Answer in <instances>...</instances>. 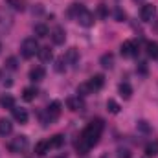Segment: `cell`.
<instances>
[{
    "instance_id": "cell-30",
    "label": "cell",
    "mask_w": 158,
    "mask_h": 158,
    "mask_svg": "<svg viewBox=\"0 0 158 158\" xmlns=\"http://www.w3.org/2000/svg\"><path fill=\"white\" fill-rule=\"evenodd\" d=\"M132 153L129 149H118V158H131Z\"/></svg>"
},
{
    "instance_id": "cell-16",
    "label": "cell",
    "mask_w": 158,
    "mask_h": 158,
    "mask_svg": "<svg viewBox=\"0 0 158 158\" xmlns=\"http://www.w3.org/2000/svg\"><path fill=\"white\" fill-rule=\"evenodd\" d=\"M48 149H50L48 140H40V142L35 143V155H39V156H44V155L48 153Z\"/></svg>"
},
{
    "instance_id": "cell-21",
    "label": "cell",
    "mask_w": 158,
    "mask_h": 158,
    "mask_svg": "<svg viewBox=\"0 0 158 158\" xmlns=\"http://www.w3.org/2000/svg\"><path fill=\"white\" fill-rule=\"evenodd\" d=\"M39 59L42 61V63H48L53 55H52V50H50V46H44V48H39Z\"/></svg>"
},
{
    "instance_id": "cell-2",
    "label": "cell",
    "mask_w": 158,
    "mask_h": 158,
    "mask_svg": "<svg viewBox=\"0 0 158 158\" xmlns=\"http://www.w3.org/2000/svg\"><path fill=\"white\" fill-rule=\"evenodd\" d=\"M70 15H74V17H76V20H77L83 28H90V26L94 24V13H92V11H88V9H86V7H83V6L74 4V6L70 7Z\"/></svg>"
},
{
    "instance_id": "cell-23",
    "label": "cell",
    "mask_w": 158,
    "mask_h": 158,
    "mask_svg": "<svg viewBox=\"0 0 158 158\" xmlns=\"http://www.w3.org/2000/svg\"><path fill=\"white\" fill-rule=\"evenodd\" d=\"M145 155L147 156H156L158 155V140H155V142H151V143L145 145Z\"/></svg>"
},
{
    "instance_id": "cell-3",
    "label": "cell",
    "mask_w": 158,
    "mask_h": 158,
    "mask_svg": "<svg viewBox=\"0 0 158 158\" xmlns=\"http://www.w3.org/2000/svg\"><path fill=\"white\" fill-rule=\"evenodd\" d=\"M20 53L24 59H31L39 53V42L35 37H28V39L22 40V46H20Z\"/></svg>"
},
{
    "instance_id": "cell-37",
    "label": "cell",
    "mask_w": 158,
    "mask_h": 158,
    "mask_svg": "<svg viewBox=\"0 0 158 158\" xmlns=\"http://www.w3.org/2000/svg\"><path fill=\"white\" fill-rule=\"evenodd\" d=\"M101 158H107V155H105V156H101Z\"/></svg>"
},
{
    "instance_id": "cell-29",
    "label": "cell",
    "mask_w": 158,
    "mask_h": 158,
    "mask_svg": "<svg viewBox=\"0 0 158 158\" xmlns=\"http://www.w3.org/2000/svg\"><path fill=\"white\" fill-rule=\"evenodd\" d=\"M6 66H7L9 70H17V59H15V57H7Z\"/></svg>"
},
{
    "instance_id": "cell-12",
    "label": "cell",
    "mask_w": 158,
    "mask_h": 158,
    "mask_svg": "<svg viewBox=\"0 0 158 158\" xmlns=\"http://www.w3.org/2000/svg\"><path fill=\"white\" fill-rule=\"evenodd\" d=\"M11 131H13V123L7 118L0 119V136H7V134H11Z\"/></svg>"
},
{
    "instance_id": "cell-32",
    "label": "cell",
    "mask_w": 158,
    "mask_h": 158,
    "mask_svg": "<svg viewBox=\"0 0 158 158\" xmlns=\"http://www.w3.org/2000/svg\"><path fill=\"white\" fill-rule=\"evenodd\" d=\"M116 20H119V22H123L125 19H127V15H125V11H121V9H116Z\"/></svg>"
},
{
    "instance_id": "cell-24",
    "label": "cell",
    "mask_w": 158,
    "mask_h": 158,
    "mask_svg": "<svg viewBox=\"0 0 158 158\" xmlns=\"http://www.w3.org/2000/svg\"><path fill=\"white\" fill-rule=\"evenodd\" d=\"M64 59H66V63H76L79 59V52H77V48H70L68 52H66V55H64Z\"/></svg>"
},
{
    "instance_id": "cell-31",
    "label": "cell",
    "mask_w": 158,
    "mask_h": 158,
    "mask_svg": "<svg viewBox=\"0 0 158 158\" xmlns=\"http://www.w3.org/2000/svg\"><path fill=\"white\" fill-rule=\"evenodd\" d=\"M138 129H140V131H143V132H149V131H151V127H149V125H147V121H143V119H142V121H138Z\"/></svg>"
},
{
    "instance_id": "cell-13",
    "label": "cell",
    "mask_w": 158,
    "mask_h": 158,
    "mask_svg": "<svg viewBox=\"0 0 158 158\" xmlns=\"http://www.w3.org/2000/svg\"><path fill=\"white\" fill-rule=\"evenodd\" d=\"M37 94H39V92H37L35 86H26V88L22 90V99H24V101H33V99L37 98Z\"/></svg>"
},
{
    "instance_id": "cell-7",
    "label": "cell",
    "mask_w": 158,
    "mask_h": 158,
    "mask_svg": "<svg viewBox=\"0 0 158 158\" xmlns=\"http://www.w3.org/2000/svg\"><path fill=\"white\" fill-rule=\"evenodd\" d=\"M155 15H156V7H155L153 4H145V6H142V9H140V17H142L143 22H151V20L155 19Z\"/></svg>"
},
{
    "instance_id": "cell-25",
    "label": "cell",
    "mask_w": 158,
    "mask_h": 158,
    "mask_svg": "<svg viewBox=\"0 0 158 158\" xmlns=\"http://www.w3.org/2000/svg\"><path fill=\"white\" fill-rule=\"evenodd\" d=\"M119 109H121V107H119L118 101H114V99H109V101H107V110H109L110 114H118Z\"/></svg>"
},
{
    "instance_id": "cell-22",
    "label": "cell",
    "mask_w": 158,
    "mask_h": 158,
    "mask_svg": "<svg viewBox=\"0 0 158 158\" xmlns=\"http://www.w3.org/2000/svg\"><path fill=\"white\" fill-rule=\"evenodd\" d=\"M33 31H35V35H37V37H40V39L50 35V30H48V26H46V24H35Z\"/></svg>"
},
{
    "instance_id": "cell-38",
    "label": "cell",
    "mask_w": 158,
    "mask_h": 158,
    "mask_svg": "<svg viewBox=\"0 0 158 158\" xmlns=\"http://www.w3.org/2000/svg\"><path fill=\"white\" fill-rule=\"evenodd\" d=\"M0 50H2V44H0Z\"/></svg>"
},
{
    "instance_id": "cell-36",
    "label": "cell",
    "mask_w": 158,
    "mask_h": 158,
    "mask_svg": "<svg viewBox=\"0 0 158 158\" xmlns=\"http://www.w3.org/2000/svg\"><path fill=\"white\" fill-rule=\"evenodd\" d=\"M53 158H64V156H53Z\"/></svg>"
},
{
    "instance_id": "cell-8",
    "label": "cell",
    "mask_w": 158,
    "mask_h": 158,
    "mask_svg": "<svg viewBox=\"0 0 158 158\" xmlns=\"http://www.w3.org/2000/svg\"><path fill=\"white\" fill-rule=\"evenodd\" d=\"M88 86H90V90L92 92H96V90H101L103 86H105V77L101 76V74H96V76H92L90 81H88Z\"/></svg>"
},
{
    "instance_id": "cell-18",
    "label": "cell",
    "mask_w": 158,
    "mask_h": 158,
    "mask_svg": "<svg viewBox=\"0 0 158 158\" xmlns=\"http://www.w3.org/2000/svg\"><path fill=\"white\" fill-rule=\"evenodd\" d=\"M118 90H119V96H121L123 99H129V98L132 96V86H131L129 83H121L118 86Z\"/></svg>"
},
{
    "instance_id": "cell-9",
    "label": "cell",
    "mask_w": 158,
    "mask_h": 158,
    "mask_svg": "<svg viewBox=\"0 0 158 158\" xmlns=\"http://www.w3.org/2000/svg\"><path fill=\"white\" fill-rule=\"evenodd\" d=\"M52 40H53V44H63L64 40H66V33H64V30L61 28V26H55L53 30H52Z\"/></svg>"
},
{
    "instance_id": "cell-28",
    "label": "cell",
    "mask_w": 158,
    "mask_h": 158,
    "mask_svg": "<svg viewBox=\"0 0 158 158\" xmlns=\"http://www.w3.org/2000/svg\"><path fill=\"white\" fill-rule=\"evenodd\" d=\"M6 2H9L17 11H22V9H24V2H22V0H6Z\"/></svg>"
},
{
    "instance_id": "cell-26",
    "label": "cell",
    "mask_w": 158,
    "mask_h": 158,
    "mask_svg": "<svg viewBox=\"0 0 158 158\" xmlns=\"http://www.w3.org/2000/svg\"><path fill=\"white\" fill-rule=\"evenodd\" d=\"M88 94H92V90H90V86H88V83H83V85H79L77 86V96H88Z\"/></svg>"
},
{
    "instance_id": "cell-11",
    "label": "cell",
    "mask_w": 158,
    "mask_h": 158,
    "mask_svg": "<svg viewBox=\"0 0 158 158\" xmlns=\"http://www.w3.org/2000/svg\"><path fill=\"white\" fill-rule=\"evenodd\" d=\"M46 76V70L42 68V66H35V68H31L30 70V79L35 83V81H42Z\"/></svg>"
},
{
    "instance_id": "cell-34",
    "label": "cell",
    "mask_w": 158,
    "mask_h": 158,
    "mask_svg": "<svg viewBox=\"0 0 158 158\" xmlns=\"http://www.w3.org/2000/svg\"><path fill=\"white\" fill-rule=\"evenodd\" d=\"M140 70H142V72H143V74H145V72H147V66H145V63H140Z\"/></svg>"
},
{
    "instance_id": "cell-10",
    "label": "cell",
    "mask_w": 158,
    "mask_h": 158,
    "mask_svg": "<svg viewBox=\"0 0 158 158\" xmlns=\"http://www.w3.org/2000/svg\"><path fill=\"white\" fill-rule=\"evenodd\" d=\"M66 107H68L72 112H76V110H83V109H85V103H83V99H81L79 96H74V98H68V99H66Z\"/></svg>"
},
{
    "instance_id": "cell-14",
    "label": "cell",
    "mask_w": 158,
    "mask_h": 158,
    "mask_svg": "<svg viewBox=\"0 0 158 158\" xmlns=\"http://www.w3.org/2000/svg\"><path fill=\"white\" fill-rule=\"evenodd\" d=\"M11 110H13V118L17 119L19 123H26L28 121V110L26 109H15L13 107Z\"/></svg>"
},
{
    "instance_id": "cell-1",
    "label": "cell",
    "mask_w": 158,
    "mask_h": 158,
    "mask_svg": "<svg viewBox=\"0 0 158 158\" xmlns=\"http://www.w3.org/2000/svg\"><path fill=\"white\" fill-rule=\"evenodd\" d=\"M105 125L101 119H92L85 129L83 132L79 134V140L76 142V149H77L79 155H86L101 138V132H103Z\"/></svg>"
},
{
    "instance_id": "cell-5",
    "label": "cell",
    "mask_w": 158,
    "mask_h": 158,
    "mask_svg": "<svg viewBox=\"0 0 158 158\" xmlns=\"http://www.w3.org/2000/svg\"><path fill=\"white\" fill-rule=\"evenodd\" d=\"M28 145H30L28 136L19 134V136H15V138L9 142V151H11V153H22V151L28 149Z\"/></svg>"
},
{
    "instance_id": "cell-15",
    "label": "cell",
    "mask_w": 158,
    "mask_h": 158,
    "mask_svg": "<svg viewBox=\"0 0 158 158\" xmlns=\"http://www.w3.org/2000/svg\"><path fill=\"white\" fill-rule=\"evenodd\" d=\"M48 143H50V149H59V147H63V143H64V136H63V134H55V136H52V138L48 140Z\"/></svg>"
},
{
    "instance_id": "cell-6",
    "label": "cell",
    "mask_w": 158,
    "mask_h": 158,
    "mask_svg": "<svg viewBox=\"0 0 158 158\" xmlns=\"http://www.w3.org/2000/svg\"><path fill=\"white\" fill-rule=\"evenodd\" d=\"M119 52H121L123 57H136L138 52H140V48H138V42L136 40H125V42H121Z\"/></svg>"
},
{
    "instance_id": "cell-20",
    "label": "cell",
    "mask_w": 158,
    "mask_h": 158,
    "mask_svg": "<svg viewBox=\"0 0 158 158\" xmlns=\"http://www.w3.org/2000/svg\"><path fill=\"white\" fill-rule=\"evenodd\" d=\"M147 55L151 59H158V42L156 40H149L147 42Z\"/></svg>"
},
{
    "instance_id": "cell-19",
    "label": "cell",
    "mask_w": 158,
    "mask_h": 158,
    "mask_svg": "<svg viewBox=\"0 0 158 158\" xmlns=\"http://www.w3.org/2000/svg\"><path fill=\"white\" fill-rule=\"evenodd\" d=\"M0 107H2V109H13V107H15V99H13V96L4 94V96L0 98Z\"/></svg>"
},
{
    "instance_id": "cell-35",
    "label": "cell",
    "mask_w": 158,
    "mask_h": 158,
    "mask_svg": "<svg viewBox=\"0 0 158 158\" xmlns=\"http://www.w3.org/2000/svg\"><path fill=\"white\" fill-rule=\"evenodd\" d=\"M134 2H143V0H134Z\"/></svg>"
},
{
    "instance_id": "cell-4",
    "label": "cell",
    "mask_w": 158,
    "mask_h": 158,
    "mask_svg": "<svg viewBox=\"0 0 158 158\" xmlns=\"http://www.w3.org/2000/svg\"><path fill=\"white\" fill-rule=\"evenodd\" d=\"M59 116H61V103L59 101H52L50 107L46 109V116H42V125H48V123L55 121Z\"/></svg>"
},
{
    "instance_id": "cell-27",
    "label": "cell",
    "mask_w": 158,
    "mask_h": 158,
    "mask_svg": "<svg viewBox=\"0 0 158 158\" xmlns=\"http://www.w3.org/2000/svg\"><path fill=\"white\" fill-rule=\"evenodd\" d=\"M64 70H66V59H64V57H59V59L55 61V72L61 74V72H64Z\"/></svg>"
},
{
    "instance_id": "cell-17",
    "label": "cell",
    "mask_w": 158,
    "mask_h": 158,
    "mask_svg": "<svg viewBox=\"0 0 158 158\" xmlns=\"http://www.w3.org/2000/svg\"><path fill=\"white\" fill-rule=\"evenodd\" d=\"M99 63H101L103 68H109V70H110V68L114 66V55H112V53H103L101 59H99Z\"/></svg>"
},
{
    "instance_id": "cell-33",
    "label": "cell",
    "mask_w": 158,
    "mask_h": 158,
    "mask_svg": "<svg viewBox=\"0 0 158 158\" xmlns=\"http://www.w3.org/2000/svg\"><path fill=\"white\" fill-rule=\"evenodd\" d=\"M99 15H101V17H105V15H107V9H105V6H99Z\"/></svg>"
}]
</instances>
